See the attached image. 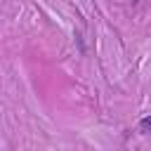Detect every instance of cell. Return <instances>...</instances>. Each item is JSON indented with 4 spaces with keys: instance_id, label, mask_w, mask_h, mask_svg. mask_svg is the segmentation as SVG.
<instances>
[{
    "instance_id": "7a4b0ae2",
    "label": "cell",
    "mask_w": 151,
    "mask_h": 151,
    "mask_svg": "<svg viewBox=\"0 0 151 151\" xmlns=\"http://www.w3.org/2000/svg\"><path fill=\"white\" fill-rule=\"evenodd\" d=\"M132 2H137V0H132Z\"/></svg>"
},
{
    "instance_id": "6da1fadb",
    "label": "cell",
    "mask_w": 151,
    "mask_h": 151,
    "mask_svg": "<svg viewBox=\"0 0 151 151\" xmlns=\"http://www.w3.org/2000/svg\"><path fill=\"white\" fill-rule=\"evenodd\" d=\"M139 132H142V134H149V132H151V116H144V118L139 120Z\"/></svg>"
}]
</instances>
